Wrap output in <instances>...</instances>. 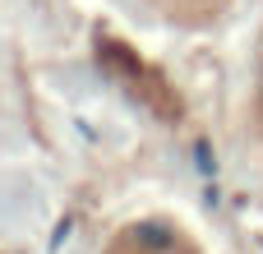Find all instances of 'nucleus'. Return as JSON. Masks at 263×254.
<instances>
[{
    "mask_svg": "<svg viewBox=\"0 0 263 254\" xmlns=\"http://www.w3.org/2000/svg\"><path fill=\"white\" fill-rule=\"evenodd\" d=\"M97 65L134 97V102H143L153 116H162V120H180V93L171 88V79L157 69V65H148L134 46H125L120 37H111V32H97Z\"/></svg>",
    "mask_w": 263,
    "mask_h": 254,
    "instance_id": "nucleus-1",
    "label": "nucleus"
},
{
    "mask_svg": "<svg viewBox=\"0 0 263 254\" xmlns=\"http://www.w3.org/2000/svg\"><path fill=\"white\" fill-rule=\"evenodd\" d=\"M106 254H194V245L185 241V231L166 222H139V227H125Z\"/></svg>",
    "mask_w": 263,
    "mask_h": 254,
    "instance_id": "nucleus-2",
    "label": "nucleus"
},
{
    "mask_svg": "<svg viewBox=\"0 0 263 254\" xmlns=\"http://www.w3.org/2000/svg\"><path fill=\"white\" fill-rule=\"evenodd\" d=\"M148 5L180 28H208L231 9V0H148Z\"/></svg>",
    "mask_w": 263,
    "mask_h": 254,
    "instance_id": "nucleus-3",
    "label": "nucleus"
},
{
    "mask_svg": "<svg viewBox=\"0 0 263 254\" xmlns=\"http://www.w3.org/2000/svg\"><path fill=\"white\" fill-rule=\"evenodd\" d=\"M259 120H263V74H259Z\"/></svg>",
    "mask_w": 263,
    "mask_h": 254,
    "instance_id": "nucleus-4",
    "label": "nucleus"
}]
</instances>
